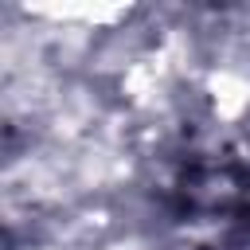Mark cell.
I'll list each match as a JSON object with an SVG mask.
<instances>
[{"instance_id": "1", "label": "cell", "mask_w": 250, "mask_h": 250, "mask_svg": "<svg viewBox=\"0 0 250 250\" xmlns=\"http://www.w3.org/2000/svg\"><path fill=\"white\" fill-rule=\"evenodd\" d=\"M152 195L168 250H250V113L188 125Z\"/></svg>"}]
</instances>
